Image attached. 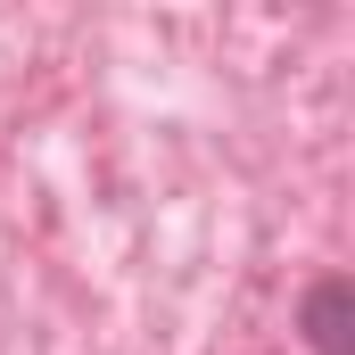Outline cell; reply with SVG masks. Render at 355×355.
<instances>
[{
    "label": "cell",
    "instance_id": "1",
    "mask_svg": "<svg viewBox=\"0 0 355 355\" xmlns=\"http://www.w3.org/2000/svg\"><path fill=\"white\" fill-rule=\"evenodd\" d=\"M297 339L314 355H355V289H347V272H322L297 297Z\"/></svg>",
    "mask_w": 355,
    "mask_h": 355
}]
</instances>
